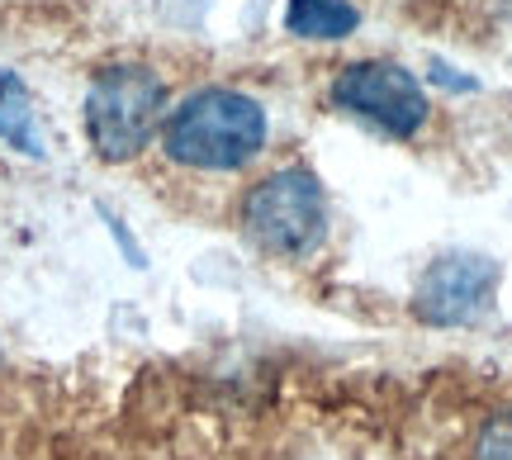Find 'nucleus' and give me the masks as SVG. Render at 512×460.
<instances>
[{
    "label": "nucleus",
    "mask_w": 512,
    "mask_h": 460,
    "mask_svg": "<svg viewBox=\"0 0 512 460\" xmlns=\"http://www.w3.org/2000/svg\"><path fill=\"white\" fill-rule=\"evenodd\" d=\"M162 148L190 171H238L266 148V110L228 86L195 91L166 114Z\"/></svg>",
    "instance_id": "1"
},
{
    "label": "nucleus",
    "mask_w": 512,
    "mask_h": 460,
    "mask_svg": "<svg viewBox=\"0 0 512 460\" xmlns=\"http://www.w3.org/2000/svg\"><path fill=\"white\" fill-rule=\"evenodd\" d=\"M86 138L100 162H133L166 124V86L143 62H119L95 72L86 91Z\"/></svg>",
    "instance_id": "2"
},
{
    "label": "nucleus",
    "mask_w": 512,
    "mask_h": 460,
    "mask_svg": "<svg viewBox=\"0 0 512 460\" xmlns=\"http://www.w3.org/2000/svg\"><path fill=\"white\" fill-rule=\"evenodd\" d=\"M242 228L271 257H304L328 233V195L313 181V171L285 166L247 190Z\"/></svg>",
    "instance_id": "3"
},
{
    "label": "nucleus",
    "mask_w": 512,
    "mask_h": 460,
    "mask_svg": "<svg viewBox=\"0 0 512 460\" xmlns=\"http://www.w3.org/2000/svg\"><path fill=\"white\" fill-rule=\"evenodd\" d=\"M337 110L351 119H366L389 138H413L427 124V95L418 76L394 67V62H356L332 81Z\"/></svg>",
    "instance_id": "4"
},
{
    "label": "nucleus",
    "mask_w": 512,
    "mask_h": 460,
    "mask_svg": "<svg viewBox=\"0 0 512 460\" xmlns=\"http://www.w3.org/2000/svg\"><path fill=\"white\" fill-rule=\"evenodd\" d=\"M498 285V266L489 257L475 252H456V257H441L427 266V276L418 280V309L422 323L432 328H456V323H475L479 313L489 309Z\"/></svg>",
    "instance_id": "5"
},
{
    "label": "nucleus",
    "mask_w": 512,
    "mask_h": 460,
    "mask_svg": "<svg viewBox=\"0 0 512 460\" xmlns=\"http://www.w3.org/2000/svg\"><path fill=\"white\" fill-rule=\"evenodd\" d=\"M361 24L351 0H290L285 5V29L294 38H313V43H332L347 38Z\"/></svg>",
    "instance_id": "6"
},
{
    "label": "nucleus",
    "mask_w": 512,
    "mask_h": 460,
    "mask_svg": "<svg viewBox=\"0 0 512 460\" xmlns=\"http://www.w3.org/2000/svg\"><path fill=\"white\" fill-rule=\"evenodd\" d=\"M479 460H512V413L494 418L489 432L479 437Z\"/></svg>",
    "instance_id": "7"
},
{
    "label": "nucleus",
    "mask_w": 512,
    "mask_h": 460,
    "mask_svg": "<svg viewBox=\"0 0 512 460\" xmlns=\"http://www.w3.org/2000/svg\"><path fill=\"white\" fill-rule=\"evenodd\" d=\"M5 76H10V72H0V86H5Z\"/></svg>",
    "instance_id": "8"
}]
</instances>
